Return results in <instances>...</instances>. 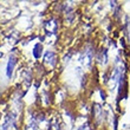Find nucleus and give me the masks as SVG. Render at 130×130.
<instances>
[{
    "mask_svg": "<svg viewBox=\"0 0 130 130\" xmlns=\"http://www.w3.org/2000/svg\"><path fill=\"white\" fill-rule=\"evenodd\" d=\"M1 130H18L17 128V117L12 112H10L5 118V123H4Z\"/></svg>",
    "mask_w": 130,
    "mask_h": 130,
    "instance_id": "1",
    "label": "nucleus"
},
{
    "mask_svg": "<svg viewBox=\"0 0 130 130\" xmlns=\"http://www.w3.org/2000/svg\"><path fill=\"white\" fill-rule=\"evenodd\" d=\"M15 65H17V57L12 53V55H10V57H8L7 65H6V76L8 78H12V75H13Z\"/></svg>",
    "mask_w": 130,
    "mask_h": 130,
    "instance_id": "2",
    "label": "nucleus"
},
{
    "mask_svg": "<svg viewBox=\"0 0 130 130\" xmlns=\"http://www.w3.org/2000/svg\"><path fill=\"white\" fill-rule=\"evenodd\" d=\"M44 63L46 65H48V66H51V68H53V66H56V64H57V55H56L55 52L52 51H46L44 53Z\"/></svg>",
    "mask_w": 130,
    "mask_h": 130,
    "instance_id": "3",
    "label": "nucleus"
},
{
    "mask_svg": "<svg viewBox=\"0 0 130 130\" xmlns=\"http://www.w3.org/2000/svg\"><path fill=\"white\" fill-rule=\"evenodd\" d=\"M93 115H95V120L97 123H101V121L103 120V109L101 108V105L96 104L93 108Z\"/></svg>",
    "mask_w": 130,
    "mask_h": 130,
    "instance_id": "4",
    "label": "nucleus"
},
{
    "mask_svg": "<svg viewBox=\"0 0 130 130\" xmlns=\"http://www.w3.org/2000/svg\"><path fill=\"white\" fill-rule=\"evenodd\" d=\"M41 53H43V45L40 43H38L33 47V57L36 59H39L41 57Z\"/></svg>",
    "mask_w": 130,
    "mask_h": 130,
    "instance_id": "5",
    "label": "nucleus"
},
{
    "mask_svg": "<svg viewBox=\"0 0 130 130\" xmlns=\"http://www.w3.org/2000/svg\"><path fill=\"white\" fill-rule=\"evenodd\" d=\"M37 128H38V122L34 120H31L30 123L26 125V130H37Z\"/></svg>",
    "mask_w": 130,
    "mask_h": 130,
    "instance_id": "6",
    "label": "nucleus"
},
{
    "mask_svg": "<svg viewBox=\"0 0 130 130\" xmlns=\"http://www.w3.org/2000/svg\"><path fill=\"white\" fill-rule=\"evenodd\" d=\"M59 128H60L59 127V122L55 118V120L52 121V123H51V130H59Z\"/></svg>",
    "mask_w": 130,
    "mask_h": 130,
    "instance_id": "7",
    "label": "nucleus"
},
{
    "mask_svg": "<svg viewBox=\"0 0 130 130\" xmlns=\"http://www.w3.org/2000/svg\"><path fill=\"white\" fill-rule=\"evenodd\" d=\"M78 130H92V129L90 128V125H89V124H88V123H85V124H83V125H82V127H80V128H79Z\"/></svg>",
    "mask_w": 130,
    "mask_h": 130,
    "instance_id": "8",
    "label": "nucleus"
}]
</instances>
